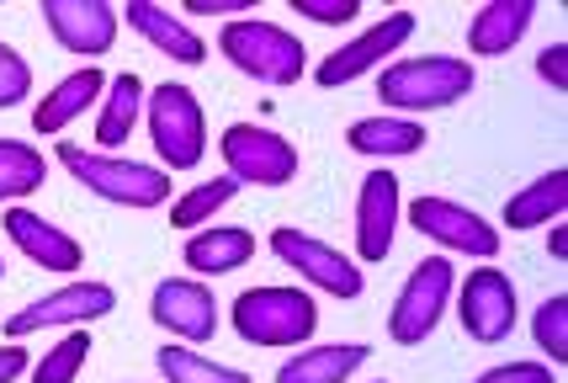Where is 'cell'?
Listing matches in <instances>:
<instances>
[{"mask_svg":"<svg viewBox=\"0 0 568 383\" xmlns=\"http://www.w3.org/2000/svg\"><path fill=\"white\" fill-rule=\"evenodd\" d=\"M478 85L468 59L457 53H420V59H394L377 70V102L398 112H442V107L468 102V91Z\"/></svg>","mask_w":568,"mask_h":383,"instance_id":"cell-1","label":"cell"},{"mask_svg":"<svg viewBox=\"0 0 568 383\" xmlns=\"http://www.w3.org/2000/svg\"><path fill=\"white\" fill-rule=\"evenodd\" d=\"M59 165H64L85 192H97L101 203H118V208H165L171 203V171L144 165V160L59 144Z\"/></svg>","mask_w":568,"mask_h":383,"instance_id":"cell-2","label":"cell"},{"mask_svg":"<svg viewBox=\"0 0 568 383\" xmlns=\"http://www.w3.org/2000/svg\"><path fill=\"white\" fill-rule=\"evenodd\" d=\"M219 53L240 70V75L261 80V85H297L308 70V53L287 27L266 22V17H240V22H223L219 32Z\"/></svg>","mask_w":568,"mask_h":383,"instance_id":"cell-3","label":"cell"},{"mask_svg":"<svg viewBox=\"0 0 568 383\" xmlns=\"http://www.w3.org/2000/svg\"><path fill=\"white\" fill-rule=\"evenodd\" d=\"M234 331L250 346H297L320 331V304L308 288H245L234 299Z\"/></svg>","mask_w":568,"mask_h":383,"instance_id":"cell-4","label":"cell"},{"mask_svg":"<svg viewBox=\"0 0 568 383\" xmlns=\"http://www.w3.org/2000/svg\"><path fill=\"white\" fill-rule=\"evenodd\" d=\"M144 123H149V144L160 154V171H197L202 154H207V118L192 85H154L144 102Z\"/></svg>","mask_w":568,"mask_h":383,"instance_id":"cell-5","label":"cell"},{"mask_svg":"<svg viewBox=\"0 0 568 383\" xmlns=\"http://www.w3.org/2000/svg\"><path fill=\"white\" fill-rule=\"evenodd\" d=\"M452 293H457V266H452V255H425L420 266L404 278V288H398L394 314H388V341H398V346H420L425 335H436L446 304H452Z\"/></svg>","mask_w":568,"mask_h":383,"instance_id":"cell-6","label":"cell"},{"mask_svg":"<svg viewBox=\"0 0 568 383\" xmlns=\"http://www.w3.org/2000/svg\"><path fill=\"white\" fill-rule=\"evenodd\" d=\"M272 255L282 266H293L308 288H320V293L341 299V304H351V299L367 293L362 261H356V255H341L335 245H324L320 234H308V230H287V224L272 230Z\"/></svg>","mask_w":568,"mask_h":383,"instance_id":"cell-7","label":"cell"},{"mask_svg":"<svg viewBox=\"0 0 568 383\" xmlns=\"http://www.w3.org/2000/svg\"><path fill=\"white\" fill-rule=\"evenodd\" d=\"M452 299H457L468 341H478V346L510 341V331H516V320H520V293H516V282H510V272H499L495 261H484V266H473L468 282Z\"/></svg>","mask_w":568,"mask_h":383,"instance_id":"cell-8","label":"cell"},{"mask_svg":"<svg viewBox=\"0 0 568 383\" xmlns=\"http://www.w3.org/2000/svg\"><path fill=\"white\" fill-rule=\"evenodd\" d=\"M219 154L229 165L223 177H234L240 187H287L297 177V144L282 139L276 128H255V123L223 128Z\"/></svg>","mask_w":568,"mask_h":383,"instance_id":"cell-9","label":"cell"},{"mask_svg":"<svg viewBox=\"0 0 568 383\" xmlns=\"http://www.w3.org/2000/svg\"><path fill=\"white\" fill-rule=\"evenodd\" d=\"M404 213H409V224H415L425 240H436V245L452 255H478V261H495L499 255V230L484 213H473L468 203H457V198H430V192H420Z\"/></svg>","mask_w":568,"mask_h":383,"instance_id":"cell-10","label":"cell"},{"mask_svg":"<svg viewBox=\"0 0 568 383\" xmlns=\"http://www.w3.org/2000/svg\"><path fill=\"white\" fill-rule=\"evenodd\" d=\"M409 38H415V11H388V17L372 22L362 38H351V43H341V49L329 53L320 70H314V80H320L324 91H341V85H351V80L372 75L383 59H394Z\"/></svg>","mask_w":568,"mask_h":383,"instance_id":"cell-11","label":"cell"},{"mask_svg":"<svg viewBox=\"0 0 568 383\" xmlns=\"http://www.w3.org/2000/svg\"><path fill=\"white\" fill-rule=\"evenodd\" d=\"M118 309V293L106 288V282H64V288H53L43 299H32L27 309H17L11 320H6V335L11 341H22L32 331H53V325H91L101 314H112Z\"/></svg>","mask_w":568,"mask_h":383,"instance_id":"cell-12","label":"cell"},{"mask_svg":"<svg viewBox=\"0 0 568 383\" xmlns=\"http://www.w3.org/2000/svg\"><path fill=\"white\" fill-rule=\"evenodd\" d=\"M149 320L160 331H171L175 341H213L219 335V299L202 278H165L154 282Z\"/></svg>","mask_w":568,"mask_h":383,"instance_id":"cell-13","label":"cell"},{"mask_svg":"<svg viewBox=\"0 0 568 383\" xmlns=\"http://www.w3.org/2000/svg\"><path fill=\"white\" fill-rule=\"evenodd\" d=\"M43 22H49L53 43L64 53H80V59H101V53L118 43V6L106 0H43Z\"/></svg>","mask_w":568,"mask_h":383,"instance_id":"cell-14","label":"cell"},{"mask_svg":"<svg viewBox=\"0 0 568 383\" xmlns=\"http://www.w3.org/2000/svg\"><path fill=\"white\" fill-rule=\"evenodd\" d=\"M398 213H404V198H398V171H367L362 187H356V255L362 261H383L394 251L398 234Z\"/></svg>","mask_w":568,"mask_h":383,"instance_id":"cell-15","label":"cell"},{"mask_svg":"<svg viewBox=\"0 0 568 383\" xmlns=\"http://www.w3.org/2000/svg\"><path fill=\"white\" fill-rule=\"evenodd\" d=\"M6 234H11V245H17V251H22L32 266L59 272V278L80 272V261H85L80 240H74L70 230L49 224L43 213H32V208H11V213H6Z\"/></svg>","mask_w":568,"mask_h":383,"instance_id":"cell-16","label":"cell"},{"mask_svg":"<svg viewBox=\"0 0 568 383\" xmlns=\"http://www.w3.org/2000/svg\"><path fill=\"white\" fill-rule=\"evenodd\" d=\"M118 17H123V22L144 38L149 49H160L165 59H175V64H202V59H207V43H202L197 32L175 17L171 6H154V0H128Z\"/></svg>","mask_w":568,"mask_h":383,"instance_id":"cell-17","label":"cell"},{"mask_svg":"<svg viewBox=\"0 0 568 383\" xmlns=\"http://www.w3.org/2000/svg\"><path fill=\"white\" fill-rule=\"evenodd\" d=\"M531 22H537V0H489L468 22V53L473 59H499L526 38Z\"/></svg>","mask_w":568,"mask_h":383,"instance_id":"cell-18","label":"cell"},{"mask_svg":"<svg viewBox=\"0 0 568 383\" xmlns=\"http://www.w3.org/2000/svg\"><path fill=\"white\" fill-rule=\"evenodd\" d=\"M346 144L367 160H409L430 144V128L415 118H394V112H377V118H356L346 128Z\"/></svg>","mask_w":568,"mask_h":383,"instance_id":"cell-19","label":"cell"},{"mask_svg":"<svg viewBox=\"0 0 568 383\" xmlns=\"http://www.w3.org/2000/svg\"><path fill=\"white\" fill-rule=\"evenodd\" d=\"M144 102H149V85L133 70H123V75L106 80V91H101V112H97V144L101 154L123 150L128 133L139 128V118H144Z\"/></svg>","mask_w":568,"mask_h":383,"instance_id":"cell-20","label":"cell"},{"mask_svg":"<svg viewBox=\"0 0 568 383\" xmlns=\"http://www.w3.org/2000/svg\"><path fill=\"white\" fill-rule=\"evenodd\" d=\"M101 91H106V75H101L97 64L74 70V75H64L43 102L32 107V128H38V133H64L74 118H85V107L101 102Z\"/></svg>","mask_w":568,"mask_h":383,"instance_id":"cell-21","label":"cell"},{"mask_svg":"<svg viewBox=\"0 0 568 383\" xmlns=\"http://www.w3.org/2000/svg\"><path fill=\"white\" fill-rule=\"evenodd\" d=\"M372 346L362 341H329V346H303L297 357L276 367V383H346L356 367H367Z\"/></svg>","mask_w":568,"mask_h":383,"instance_id":"cell-22","label":"cell"},{"mask_svg":"<svg viewBox=\"0 0 568 383\" xmlns=\"http://www.w3.org/2000/svg\"><path fill=\"white\" fill-rule=\"evenodd\" d=\"M181 255H186L192 278H229L255 255V234L240 230V224H213V230L192 234Z\"/></svg>","mask_w":568,"mask_h":383,"instance_id":"cell-23","label":"cell"},{"mask_svg":"<svg viewBox=\"0 0 568 383\" xmlns=\"http://www.w3.org/2000/svg\"><path fill=\"white\" fill-rule=\"evenodd\" d=\"M568 208V171L558 165V171H547V177H537L531 187H520L516 198L505 203V230H542V224H558V213Z\"/></svg>","mask_w":568,"mask_h":383,"instance_id":"cell-24","label":"cell"},{"mask_svg":"<svg viewBox=\"0 0 568 383\" xmlns=\"http://www.w3.org/2000/svg\"><path fill=\"white\" fill-rule=\"evenodd\" d=\"M49 160L27 139H0V203H22L32 192H43Z\"/></svg>","mask_w":568,"mask_h":383,"instance_id":"cell-25","label":"cell"},{"mask_svg":"<svg viewBox=\"0 0 568 383\" xmlns=\"http://www.w3.org/2000/svg\"><path fill=\"white\" fill-rule=\"evenodd\" d=\"M160 373L165 383H255L245 367H229V362H207L192 346H160Z\"/></svg>","mask_w":568,"mask_h":383,"instance_id":"cell-26","label":"cell"},{"mask_svg":"<svg viewBox=\"0 0 568 383\" xmlns=\"http://www.w3.org/2000/svg\"><path fill=\"white\" fill-rule=\"evenodd\" d=\"M234 192H240V181L234 177H213V181H197L192 192H181L171 203V224L175 230H202L219 208L234 203Z\"/></svg>","mask_w":568,"mask_h":383,"instance_id":"cell-27","label":"cell"},{"mask_svg":"<svg viewBox=\"0 0 568 383\" xmlns=\"http://www.w3.org/2000/svg\"><path fill=\"white\" fill-rule=\"evenodd\" d=\"M91 346H97L91 331H85V325H74L64 341H53L49 352H43V362L32 367V383H74L80 379V367L91 362Z\"/></svg>","mask_w":568,"mask_h":383,"instance_id":"cell-28","label":"cell"},{"mask_svg":"<svg viewBox=\"0 0 568 383\" xmlns=\"http://www.w3.org/2000/svg\"><path fill=\"white\" fill-rule=\"evenodd\" d=\"M531 341H537V352H542L552 367L568 362V293H552V299L537 304V314H531Z\"/></svg>","mask_w":568,"mask_h":383,"instance_id":"cell-29","label":"cell"},{"mask_svg":"<svg viewBox=\"0 0 568 383\" xmlns=\"http://www.w3.org/2000/svg\"><path fill=\"white\" fill-rule=\"evenodd\" d=\"M32 91V64L11 43H0V107H22Z\"/></svg>","mask_w":568,"mask_h":383,"instance_id":"cell-30","label":"cell"},{"mask_svg":"<svg viewBox=\"0 0 568 383\" xmlns=\"http://www.w3.org/2000/svg\"><path fill=\"white\" fill-rule=\"evenodd\" d=\"M303 22H320V27H346V22H356V0H287Z\"/></svg>","mask_w":568,"mask_h":383,"instance_id":"cell-31","label":"cell"},{"mask_svg":"<svg viewBox=\"0 0 568 383\" xmlns=\"http://www.w3.org/2000/svg\"><path fill=\"white\" fill-rule=\"evenodd\" d=\"M473 383H558L547 362H499V367H484Z\"/></svg>","mask_w":568,"mask_h":383,"instance_id":"cell-32","label":"cell"},{"mask_svg":"<svg viewBox=\"0 0 568 383\" xmlns=\"http://www.w3.org/2000/svg\"><path fill=\"white\" fill-rule=\"evenodd\" d=\"M537 75H542L547 85L564 97V91H568V43H552V49L537 53Z\"/></svg>","mask_w":568,"mask_h":383,"instance_id":"cell-33","label":"cell"},{"mask_svg":"<svg viewBox=\"0 0 568 383\" xmlns=\"http://www.w3.org/2000/svg\"><path fill=\"white\" fill-rule=\"evenodd\" d=\"M186 17H229V22H240V17H250V0H186Z\"/></svg>","mask_w":568,"mask_h":383,"instance_id":"cell-34","label":"cell"},{"mask_svg":"<svg viewBox=\"0 0 568 383\" xmlns=\"http://www.w3.org/2000/svg\"><path fill=\"white\" fill-rule=\"evenodd\" d=\"M27 367H32V362H27V346L6 341V346H0V383H17Z\"/></svg>","mask_w":568,"mask_h":383,"instance_id":"cell-35","label":"cell"},{"mask_svg":"<svg viewBox=\"0 0 568 383\" xmlns=\"http://www.w3.org/2000/svg\"><path fill=\"white\" fill-rule=\"evenodd\" d=\"M547 255H552V261H568V224H564V219L552 224V240H547Z\"/></svg>","mask_w":568,"mask_h":383,"instance_id":"cell-36","label":"cell"},{"mask_svg":"<svg viewBox=\"0 0 568 383\" xmlns=\"http://www.w3.org/2000/svg\"><path fill=\"white\" fill-rule=\"evenodd\" d=\"M0 278H6V261H0Z\"/></svg>","mask_w":568,"mask_h":383,"instance_id":"cell-37","label":"cell"},{"mask_svg":"<svg viewBox=\"0 0 568 383\" xmlns=\"http://www.w3.org/2000/svg\"><path fill=\"white\" fill-rule=\"evenodd\" d=\"M377 383H388V379H377Z\"/></svg>","mask_w":568,"mask_h":383,"instance_id":"cell-38","label":"cell"},{"mask_svg":"<svg viewBox=\"0 0 568 383\" xmlns=\"http://www.w3.org/2000/svg\"><path fill=\"white\" fill-rule=\"evenodd\" d=\"M128 383H133V379H128Z\"/></svg>","mask_w":568,"mask_h":383,"instance_id":"cell-39","label":"cell"}]
</instances>
